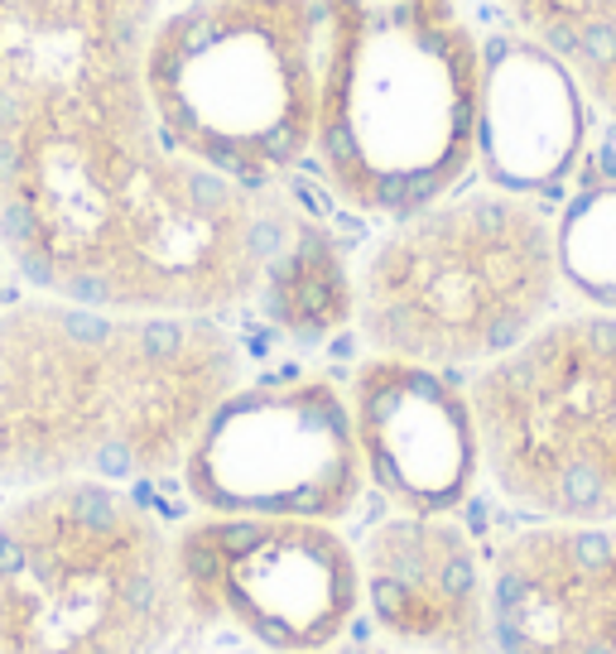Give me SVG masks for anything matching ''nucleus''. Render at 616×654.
<instances>
[{
  "instance_id": "0eeeda50",
  "label": "nucleus",
  "mask_w": 616,
  "mask_h": 654,
  "mask_svg": "<svg viewBox=\"0 0 616 654\" xmlns=\"http://www.w3.org/2000/svg\"><path fill=\"white\" fill-rule=\"evenodd\" d=\"M477 467L540 519L616 525V313L544 318L467 385Z\"/></svg>"
},
{
  "instance_id": "20e7f679",
  "label": "nucleus",
  "mask_w": 616,
  "mask_h": 654,
  "mask_svg": "<svg viewBox=\"0 0 616 654\" xmlns=\"http://www.w3.org/2000/svg\"><path fill=\"white\" fill-rule=\"evenodd\" d=\"M563 232L516 189L404 212L357 270V328L376 356L429 371L487 366L549 318Z\"/></svg>"
},
{
  "instance_id": "ddd939ff",
  "label": "nucleus",
  "mask_w": 616,
  "mask_h": 654,
  "mask_svg": "<svg viewBox=\"0 0 616 654\" xmlns=\"http://www.w3.org/2000/svg\"><path fill=\"white\" fill-rule=\"evenodd\" d=\"M251 303L260 318L290 342H327L357 318V275L347 250L323 222L284 207L280 236L256 279Z\"/></svg>"
},
{
  "instance_id": "1a4fd4ad",
  "label": "nucleus",
  "mask_w": 616,
  "mask_h": 654,
  "mask_svg": "<svg viewBox=\"0 0 616 654\" xmlns=\"http://www.w3.org/2000/svg\"><path fill=\"white\" fill-rule=\"evenodd\" d=\"M188 621L227 625L270 654L343 645L361 607V564L318 519L203 515L174 539Z\"/></svg>"
},
{
  "instance_id": "f257e3e1",
  "label": "nucleus",
  "mask_w": 616,
  "mask_h": 654,
  "mask_svg": "<svg viewBox=\"0 0 616 654\" xmlns=\"http://www.w3.org/2000/svg\"><path fill=\"white\" fill-rule=\"evenodd\" d=\"M164 0H0V250L39 293L221 318L280 236L164 136L145 53Z\"/></svg>"
},
{
  "instance_id": "dca6fc26",
  "label": "nucleus",
  "mask_w": 616,
  "mask_h": 654,
  "mask_svg": "<svg viewBox=\"0 0 616 654\" xmlns=\"http://www.w3.org/2000/svg\"><path fill=\"white\" fill-rule=\"evenodd\" d=\"M6 265L10 260H6V250H0V313H6Z\"/></svg>"
},
{
  "instance_id": "f8f14e48",
  "label": "nucleus",
  "mask_w": 616,
  "mask_h": 654,
  "mask_svg": "<svg viewBox=\"0 0 616 654\" xmlns=\"http://www.w3.org/2000/svg\"><path fill=\"white\" fill-rule=\"evenodd\" d=\"M361 602L376 625L419 654H491L487 572L443 515H396L361 549Z\"/></svg>"
},
{
  "instance_id": "9b49d317",
  "label": "nucleus",
  "mask_w": 616,
  "mask_h": 654,
  "mask_svg": "<svg viewBox=\"0 0 616 654\" xmlns=\"http://www.w3.org/2000/svg\"><path fill=\"white\" fill-rule=\"evenodd\" d=\"M352 424L366 476L410 515H443L477 472L467 395L443 371L376 356L352 380Z\"/></svg>"
},
{
  "instance_id": "9d476101",
  "label": "nucleus",
  "mask_w": 616,
  "mask_h": 654,
  "mask_svg": "<svg viewBox=\"0 0 616 654\" xmlns=\"http://www.w3.org/2000/svg\"><path fill=\"white\" fill-rule=\"evenodd\" d=\"M491 654H616V525L544 519L496 549Z\"/></svg>"
},
{
  "instance_id": "4468645a",
  "label": "nucleus",
  "mask_w": 616,
  "mask_h": 654,
  "mask_svg": "<svg viewBox=\"0 0 616 654\" xmlns=\"http://www.w3.org/2000/svg\"><path fill=\"white\" fill-rule=\"evenodd\" d=\"M526 44L616 121V0H496Z\"/></svg>"
},
{
  "instance_id": "2eb2a0df",
  "label": "nucleus",
  "mask_w": 616,
  "mask_h": 654,
  "mask_svg": "<svg viewBox=\"0 0 616 654\" xmlns=\"http://www.w3.org/2000/svg\"><path fill=\"white\" fill-rule=\"evenodd\" d=\"M313 654H376V650H366V645H333V650H313Z\"/></svg>"
},
{
  "instance_id": "39448f33",
  "label": "nucleus",
  "mask_w": 616,
  "mask_h": 654,
  "mask_svg": "<svg viewBox=\"0 0 616 654\" xmlns=\"http://www.w3.org/2000/svg\"><path fill=\"white\" fill-rule=\"evenodd\" d=\"M183 621L174 539L130 491L58 482L0 511V654H160Z\"/></svg>"
},
{
  "instance_id": "f03ea898",
  "label": "nucleus",
  "mask_w": 616,
  "mask_h": 654,
  "mask_svg": "<svg viewBox=\"0 0 616 654\" xmlns=\"http://www.w3.org/2000/svg\"><path fill=\"white\" fill-rule=\"evenodd\" d=\"M241 385L221 318L39 299L0 313V486L150 482Z\"/></svg>"
},
{
  "instance_id": "7ed1b4c3",
  "label": "nucleus",
  "mask_w": 616,
  "mask_h": 654,
  "mask_svg": "<svg viewBox=\"0 0 616 654\" xmlns=\"http://www.w3.org/2000/svg\"><path fill=\"white\" fill-rule=\"evenodd\" d=\"M318 159L327 189L404 217L457 189L482 150L487 53L463 0H318Z\"/></svg>"
},
{
  "instance_id": "423d86ee",
  "label": "nucleus",
  "mask_w": 616,
  "mask_h": 654,
  "mask_svg": "<svg viewBox=\"0 0 616 654\" xmlns=\"http://www.w3.org/2000/svg\"><path fill=\"white\" fill-rule=\"evenodd\" d=\"M145 83L183 154L266 193L318 140V0H164Z\"/></svg>"
},
{
  "instance_id": "6e6552de",
  "label": "nucleus",
  "mask_w": 616,
  "mask_h": 654,
  "mask_svg": "<svg viewBox=\"0 0 616 654\" xmlns=\"http://www.w3.org/2000/svg\"><path fill=\"white\" fill-rule=\"evenodd\" d=\"M183 486L207 515L333 525L357 511L366 462L337 385L294 376L236 385L193 438Z\"/></svg>"
}]
</instances>
